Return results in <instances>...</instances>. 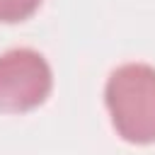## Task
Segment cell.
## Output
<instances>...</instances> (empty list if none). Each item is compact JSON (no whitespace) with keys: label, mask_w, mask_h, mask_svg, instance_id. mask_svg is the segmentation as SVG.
Wrapping results in <instances>:
<instances>
[{"label":"cell","mask_w":155,"mask_h":155,"mask_svg":"<svg viewBox=\"0 0 155 155\" xmlns=\"http://www.w3.org/2000/svg\"><path fill=\"white\" fill-rule=\"evenodd\" d=\"M51 87L53 73L39 51L10 48L0 56V111H31L48 99Z\"/></svg>","instance_id":"obj_2"},{"label":"cell","mask_w":155,"mask_h":155,"mask_svg":"<svg viewBox=\"0 0 155 155\" xmlns=\"http://www.w3.org/2000/svg\"><path fill=\"white\" fill-rule=\"evenodd\" d=\"M104 102L114 131L133 145L155 143V68L148 63H124L111 70Z\"/></svg>","instance_id":"obj_1"},{"label":"cell","mask_w":155,"mask_h":155,"mask_svg":"<svg viewBox=\"0 0 155 155\" xmlns=\"http://www.w3.org/2000/svg\"><path fill=\"white\" fill-rule=\"evenodd\" d=\"M44 0H0V22L5 24H17L29 19Z\"/></svg>","instance_id":"obj_3"}]
</instances>
